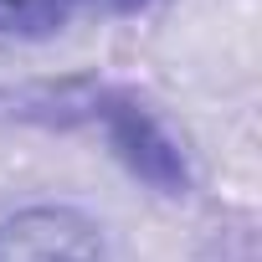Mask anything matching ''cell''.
<instances>
[{
  "label": "cell",
  "mask_w": 262,
  "mask_h": 262,
  "mask_svg": "<svg viewBox=\"0 0 262 262\" xmlns=\"http://www.w3.org/2000/svg\"><path fill=\"white\" fill-rule=\"evenodd\" d=\"M108 139H113V149L123 155V165L134 170L139 180H149L155 190H165V195L185 190L190 170H185L180 144L165 134L139 103H108Z\"/></svg>",
  "instance_id": "obj_2"
},
{
  "label": "cell",
  "mask_w": 262,
  "mask_h": 262,
  "mask_svg": "<svg viewBox=\"0 0 262 262\" xmlns=\"http://www.w3.org/2000/svg\"><path fill=\"white\" fill-rule=\"evenodd\" d=\"M0 262H103V242L88 216L41 206L0 221Z\"/></svg>",
  "instance_id": "obj_1"
},
{
  "label": "cell",
  "mask_w": 262,
  "mask_h": 262,
  "mask_svg": "<svg viewBox=\"0 0 262 262\" xmlns=\"http://www.w3.org/2000/svg\"><path fill=\"white\" fill-rule=\"evenodd\" d=\"M113 11H139V6H149V0H108Z\"/></svg>",
  "instance_id": "obj_4"
},
{
  "label": "cell",
  "mask_w": 262,
  "mask_h": 262,
  "mask_svg": "<svg viewBox=\"0 0 262 262\" xmlns=\"http://www.w3.org/2000/svg\"><path fill=\"white\" fill-rule=\"evenodd\" d=\"M77 0H0V36H52Z\"/></svg>",
  "instance_id": "obj_3"
}]
</instances>
